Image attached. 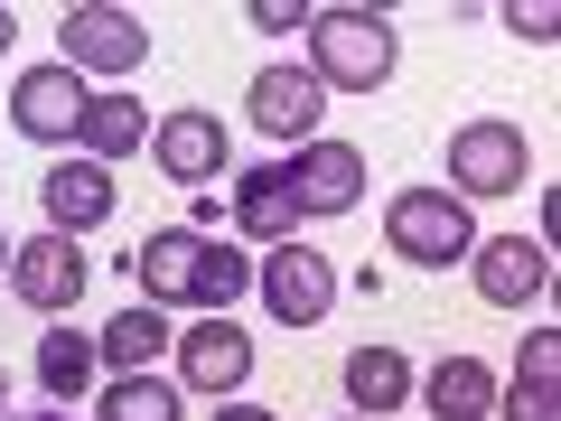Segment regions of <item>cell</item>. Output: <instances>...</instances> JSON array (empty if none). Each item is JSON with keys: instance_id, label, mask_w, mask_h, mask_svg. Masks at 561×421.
<instances>
[{"instance_id": "6da1fadb", "label": "cell", "mask_w": 561, "mask_h": 421, "mask_svg": "<svg viewBox=\"0 0 561 421\" xmlns=\"http://www.w3.org/2000/svg\"><path fill=\"white\" fill-rule=\"evenodd\" d=\"M309 76L346 84V94H375L393 76V20H375V10H319L309 20Z\"/></svg>"}, {"instance_id": "7a4b0ae2", "label": "cell", "mask_w": 561, "mask_h": 421, "mask_svg": "<svg viewBox=\"0 0 561 421\" xmlns=\"http://www.w3.org/2000/svg\"><path fill=\"white\" fill-rule=\"evenodd\" d=\"M383 243H393L402 262H468L478 253L468 197H449V187H402V197L383 206Z\"/></svg>"}, {"instance_id": "3957f363", "label": "cell", "mask_w": 561, "mask_h": 421, "mask_svg": "<svg viewBox=\"0 0 561 421\" xmlns=\"http://www.w3.org/2000/svg\"><path fill=\"white\" fill-rule=\"evenodd\" d=\"M57 47L76 76H131L140 57H150V29L131 20V10H103V0H84V10H66L57 20Z\"/></svg>"}, {"instance_id": "277c9868", "label": "cell", "mask_w": 561, "mask_h": 421, "mask_svg": "<svg viewBox=\"0 0 561 421\" xmlns=\"http://www.w3.org/2000/svg\"><path fill=\"white\" fill-rule=\"evenodd\" d=\"M262 300H272L280 328H319L328 309H337V262L309 253V243H272V262H262Z\"/></svg>"}, {"instance_id": "5b68a950", "label": "cell", "mask_w": 561, "mask_h": 421, "mask_svg": "<svg viewBox=\"0 0 561 421\" xmlns=\"http://www.w3.org/2000/svg\"><path fill=\"white\" fill-rule=\"evenodd\" d=\"M84 281H94V262H84V243L57 235V225L28 235V243H10V291H20L28 309H76Z\"/></svg>"}, {"instance_id": "8992f818", "label": "cell", "mask_w": 561, "mask_h": 421, "mask_svg": "<svg viewBox=\"0 0 561 421\" xmlns=\"http://www.w3.org/2000/svg\"><path fill=\"white\" fill-rule=\"evenodd\" d=\"M449 179H459V197H515L524 187V132L515 122H459L449 132Z\"/></svg>"}, {"instance_id": "52a82bcc", "label": "cell", "mask_w": 561, "mask_h": 421, "mask_svg": "<svg viewBox=\"0 0 561 421\" xmlns=\"http://www.w3.org/2000/svg\"><path fill=\"white\" fill-rule=\"evenodd\" d=\"M290 197H300L309 216H346V206L365 197V150H356V140H300Z\"/></svg>"}, {"instance_id": "ba28073f", "label": "cell", "mask_w": 561, "mask_h": 421, "mask_svg": "<svg viewBox=\"0 0 561 421\" xmlns=\"http://www.w3.org/2000/svg\"><path fill=\"white\" fill-rule=\"evenodd\" d=\"M243 113H253L272 140H309V132H319V113H328V84L309 76V66H262L253 94H243Z\"/></svg>"}, {"instance_id": "9c48e42d", "label": "cell", "mask_w": 561, "mask_h": 421, "mask_svg": "<svg viewBox=\"0 0 561 421\" xmlns=\"http://www.w3.org/2000/svg\"><path fill=\"white\" fill-rule=\"evenodd\" d=\"M84 103H94V94H84L76 66H28V76L10 84V122H20L28 140H66L84 122Z\"/></svg>"}, {"instance_id": "30bf717a", "label": "cell", "mask_w": 561, "mask_h": 421, "mask_svg": "<svg viewBox=\"0 0 561 421\" xmlns=\"http://www.w3.org/2000/svg\"><path fill=\"white\" fill-rule=\"evenodd\" d=\"M150 160H160L179 187L216 179V169H225V122H216V113H169V122H150Z\"/></svg>"}, {"instance_id": "8fae6325", "label": "cell", "mask_w": 561, "mask_h": 421, "mask_svg": "<svg viewBox=\"0 0 561 421\" xmlns=\"http://www.w3.org/2000/svg\"><path fill=\"white\" fill-rule=\"evenodd\" d=\"M179 375L197 384V394H234L243 375H253V338H243L234 319H206L179 338Z\"/></svg>"}, {"instance_id": "7c38bea8", "label": "cell", "mask_w": 561, "mask_h": 421, "mask_svg": "<svg viewBox=\"0 0 561 421\" xmlns=\"http://www.w3.org/2000/svg\"><path fill=\"white\" fill-rule=\"evenodd\" d=\"M38 197H47V216H57V235H94V225L113 216V169L103 160H57Z\"/></svg>"}, {"instance_id": "4fadbf2b", "label": "cell", "mask_w": 561, "mask_h": 421, "mask_svg": "<svg viewBox=\"0 0 561 421\" xmlns=\"http://www.w3.org/2000/svg\"><path fill=\"white\" fill-rule=\"evenodd\" d=\"M478 291L496 309H524V300H542L552 291V262H542V243H524V235H496V243H478Z\"/></svg>"}, {"instance_id": "5bb4252c", "label": "cell", "mask_w": 561, "mask_h": 421, "mask_svg": "<svg viewBox=\"0 0 561 421\" xmlns=\"http://www.w3.org/2000/svg\"><path fill=\"white\" fill-rule=\"evenodd\" d=\"M140 291H150V309L160 300H197V272H206V235H187V225H169V235H150L131 253Z\"/></svg>"}, {"instance_id": "9a60e30c", "label": "cell", "mask_w": 561, "mask_h": 421, "mask_svg": "<svg viewBox=\"0 0 561 421\" xmlns=\"http://www.w3.org/2000/svg\"><path fill=\"white\" fill-rule=\"evenodd\" d=\"M234 225L262 243H290L300 197H290V169H234Z\"/></svg>"}, {"instance_id": "2e32d148", "label": "cell", "mask_w": 561, "mask_h": 421, "mask_svg": "<svg viewBox=\"0 0 561 421\" xmlns=\"http://www.w3.org/2000/svg\"><path fill=\"white\" fill-rule=\"evenodd\" d=\"M402 394H412V365H402V346H356V356H346V402H356L365 421H383Z\"/></svg>"}, {"instance_id": "e0dca14e", "label": "cell", "mask_w": 561, "mask_h": 421, "mask_svg": "<svg viewBox=\"0 0 561 421\" xmlns=\"http://www.w3.org/2000/svg\"><path fill=\"white\" fill-rule=\"evenodd\" d=\"M421 394H431V412H440V421H486V412H496V375H486L478 356H440Z\"/></svg>"}, {"instance_id": "ac0fdd59", "label": "cell", "mask_w": 561, "mask_h": 421, "mask_svg": "<svg viewBox=\"0 0 561 421\" xmlns=\"http://www.w3.org/2000/svg\"><path fill=\"white\" fill-rule=\"evenodd\" d=\"M160 346H179V338H169L160 309L140 300V309H122V319H103L94 356H103V365H122V375H150V356H160Z\"/></svg>"}, {"instance_id": "d6986e66", "label": "cell", "mask_w": 561, "mask_h": 421, "mask_svg": "<svg viewBox=\"0 0 561 421\" xmlns=\"http://www.w3.org/2000/svg\"><path fill=\"white\" fill-rule=\"evenodd\" d=\"M76 140L94 150V160H122V150L150 140V113H140L131 94H94V103H84V122H76Z\"/></svg>"}, {"instance_id": "ffe728a7", "label": "cell", "mask_w": 561, "mask_h": 421, "mask_svg": "<svg viewBox=\"0 0 561 421\" xmlns=\"http://www.w3.org/2000/svg\"><path fill=\"white\" fill-rule=\"evenodd\" d=\"M38 384L47 394H84V384H94V338H76V328H47L38 338Z\"/></svg>"}, {"instance_id": "44dd1931", "label": "cell", "mask_w": 561, "mask_h": 421, "mask_svg": "<svg viewBox=\"0 0 561 421\" xmlns=\"http://www.w3.org/2000/svg\"><path fill=\"white\" fill-rule=\"evenodd\" d=\"M103 421H179V384H160V375H113V384H103Z\"/></svg>"}, {"instance_id": "7402d4cb", "label": "cell", "mask_w": 561, "mask_h": 421, "mask_svg": "<svg viewBox=\"0 0 561 421\" xmlns=\"http://www.w3.org/2000/svg\"><path fill=\"white\" fill-rule=\"evenodd\" d=\"M243 291H253V262H243L234 243H206V272H197V309H216V319H225V309H234Z\"/></svg>"}, {"instance_id": "603a6c76", "label": "cell", "mask_w": 561, "mask_h": 421, "mask_svg": "<svg viewBox=\"0 0 561 421\" xmlns=\"http://www.w3.org/2000/svg\"><path fill=\"white\" fill-rule=\"evenodd\" d=\"M505 421H561V394L542 375H515V394H505Z\"/></svg>"}, {"instance_id": "cb8c5ba5", "label": "cell", "mask_w": 561, "mask_h": 421, "mask_svg": "<svg viewBox=\"0 0 561 421\" xmlns=\"http://www.w3.org/2000/svg\"><path fill=\"white\" fill-rule=\"evenodd\" d=\"M505 29H515V38H561V10H552V0H515Z\"/></svg>"}, {"instance_id": "d4e9b609", "label": "cell", "mask_w": 561, "mask_h": 421, "mask_svg": "<svg viewBox=\"0 0 561 421\" xmlns=\"http://www.w3.org/2000/svg\"><path fill=\"white\" fill-rule=\"evenodd\" d=\"M524 375H542V384L561 375V328H534V338H524Z\"/></svg>"}, {"instance_id": "484cf974", "label": "cell", "mask_w": 561, "mask_h": 421, "mask_svg": "<svg viewBox=\"0 0 561 421\" xmlns=\"http://www.w3.org/2000/svg\"><path fill=\"white\" fill-rule=\"evenodd\" d=\"M216 421H280V412H262V402H225Z\"/></svg>"}, {"instance_id": "4316f807", "label": "cell", "mask_w": 561, "mask_h": 421, "mask_svg": "<svg viewBox=\"0 0 561 421\" xmlns=\"http://www.w3.org/2000/svg\"><path fill=\"white\" fill-rule=\"evenodd\" d=\"M10 38H20V20H10V10H0V47H10Z\"/></svg>"}, {"instance_id": "83f0119b", "label": "cell", "mask_w": 561, "mask_h": 421, "mask_svg": "<svg viewBox=\"0 0 561 421\" xmlns=\"http://www.w3.org/2000/svg\"><path fill=\"white\" fill-rule=\"evenodd\" d=\"M0 421H10V384H0Z\"/></svg>"}, {"instance_id": "f1b7e54d", "label": "cell", "mask_w": 561, "mask_h": 421, "mask_svg": "<svg viewBox=\"0 0 561 421\" xmlns=\"http://www.w3.org/2000/svg\"><path fill=\"white\" fill-rule=\"evenodd\" d=\"M0 262H10V243H0Z\"/></svg>"}, {"instance_id": "f546056e", "label": "cell", "mask_w": 561, "mask_h": 421, "mask_svg": "<svg viewBox=\"0 0 561 421\" xmlns=\"http://www.w3.org/2000/svg\"><path fill=\"white\" fill-rule=\"evenodd\" d=\"M47 421H66V412H47Z\"/></svg>"}]
</instances>
